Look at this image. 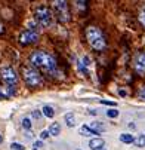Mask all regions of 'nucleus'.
Segmentation results:
<instances>
[{
    "instance_id": "obj_1",
    "label": "nucleus",
    "mask_w": 145,
    "mask_h": 150,
    "mask_svg": "<svg viewBox=\"0 0 145 150\" xmlns=\"http://www.w3.org/2000/svg\"><path fill=\"white\" fill-rule=\"evenodd\" d=\"M30 62L36 67H43L49 73H56V61L52 55L43 52V51H34L30 55Z\"/></svg>"
},
{
    "instance_id": "obj_2",
    "label": "nucleus",
    "mask_w": 145,
    "mask_h": 150,
    "mask_svg": "<svg viewBox=\"0 0 145 150\" xmlns=\"http://www.w3.org/2000/svg\"><path fill=\"white\" fill-rule=\"evenodd\" d=\"M86 39H88V43L95 49V51H102L105 48V37H104L102 31L98 27H88L86 28Z\"/></svg>"
},
{
    "instance_id": "obj_3",
    "label": "nucleus",
    "mask_w": 145,
    "mask_h": 150,
    "mask_svg": "<svg viewBox=\"0 0 145 150\" xmlns=\"http://www.w3.org/2000/svg\"><path fill=\"white\" fill-rule=\"evenodd\" d=\"M34 19H36V23L40 27L49 28L52 25V23H53V13L46 6H39L36 9V12H34Z\"/></svg>"
},
{
    "instance_id": "obj_4",
    "label": "nucleus",
    "mask_w": 145,
    "mask_h": 150,
    "mask_svg": "<svg viewBox=\"0 0 145 150\" xmlns=\"http://www.w3.org/2000/svg\"><path fill=\"white\" fill-rule=\"evenodd\" d=\"M52 9H53L56 18L59 21H62V23H67V21L70 19L67 0H52Z\"/></svg>"
},
{
    "instance_id": "obj_5",
    "label": "nucleus",
    "mask_w": 145,
    "mask_h": 150,
    "mask_svg": "<svg viewBox=\"0 0 145 150\" xmlns=\"http://www.w3.org/2000/svg\"><path fill=\"white\" fill-rule=\"evenodd\" d=\"M22 77H24L25 83L30 85V86H37V85H40V82H41L40 73L33 67H24L22 69Z\"/></svg>"
},
{
    "instance_id": "obj_6",
    "label": "nucleus",
    "mask_w": 145,
    "mask_h": 150,
    "mask_svg": "<svg viewBox=\"0 0 145 150\" xmlns=\"http://www.w3.org/2000/svg\"><path fill=\"white\" fill-rule=\"evenodd\" d=\"M37 40H39V33H37L36 30H33V28L22 31V33H21V36H19V42H21L22 45L36 43Z\"/></svg>"
},
{
    "instance_id": "obj_7",
    "label": "nucleus",
    "mask_w": 145,
    "mask_h": 150,
    "mask_svg": "<svg viewBox=\"0 0 145 150\" xmlns=\"http://www.w3.org/2000/svg\"><path fill=\"white\" fill-rule=\"evenodd\" d=\"M0 77H2L8 85H15L18 82V76L12 67H3L0 70Z\"/></svg>"
},
{
    "instance_id": "obj_8",
    "label": "nucleus",
    "mask_w": 145,
    "mask_h": 150,
    "mask_svg": "<svg viewBox=\"0 0 145 150\" xmlns=\"http://www.w3.org/2000/svg\"><path fill=\"white\" fill-rule=\"evenodd\" d=\"M133 67L139 74H145V52L136 54V57L133 59Z\"/></svg>"
},
{
    "instance_id": "obj_9",
    "label": "nucleus",
    "mask_w": 145,
    "mask_h": 150,
    "mask_svg": "<svg viewBox=\"0 0 145 150\" xmlns=\"http://www.w3.org/2000/svg\"><path fill=\"white\" fill-rule=\"evenodd\" d=\"M104 146H105V141H104V138H99V137L92 138V140L89 141V147H90V150H98V149H102Z\"/></svg>"
},
{
    "instance_id": "obj_10",
    "label": "nucleus",
    "mask_w": 145,
    "mask_h": 150,
    "mask_svg": "<svg viewBox=\"0 0 145 150\" xmlns=\"http://www.w3.org/2000/svg\"><path fill=\"white\" fill-rule=\"evenodd\" d=\"M90 66V59L89 57H83L80 61H78V69L81 73H88V67Z\"/></svg>"
},
{
    "instance_id": "obj_11",
    "label": "nucleus",
    "mask_w": 145,
    "mask_h": 150,
    "mask_svg": "<svg viewBox=\"0 0 145 150\" xmlns=\"http://www.w3.org/2000/svg\"><path fill=\"white\" fill-rule=\"evenodd\" d=\"M80 134H81V135H85V137H92V135H98L99 132L93 131L90 126H85V125H83V126L80 128Z\"/></svg>"
},
{
    "instance_id": "obj_12",
    "label": "nucleus",
    "mask_w": 145,
    "mask_h": 150,
    "mask_svg": "<svg viewBox=\"0 0 145 150\" xmlns=\"http://www.w3.org/2000/svg\"><path fill=\"white\" fill-rule=\"evenodd\" d=\"M49 132H50V135H53V137L59 135V134H61V125H59L58 122L50 123V126H49Z\"/></svg>"
},
{
    "instance_id": "obj_13",
    "label": "nucleus",
    "mask_w": 145,
    "mask_h": 150,
    "mask_svg": "<svg viewBox=\"0 0 145 150\" xmlns=\"http://www.w3.org/2000/svg\"><path fill=\"white\" fill-rule=\"evenodd\" d=\"M89 126L92 128L93 131H96V132H104V131L107 129L105 125H104L102 122H92V123H89Z\"/></svg>"
},
{
    "instance_id": "obj_14",
    "label": "nucleus",
    "mask_w": 145,
    "mask_h": 150,
    "mask_svg": "<svg viewBox=\"0 0 145 150\" xmlns=\"http://www.w3.org/2000/svg\"><path fill=\"white\" fill-rule=\"evenodd\" d=\"M120 141L121 143H126V144H130V143H135V138L130 134H121L120 135Z\"/></svg>"
},
{
    "instance_id": "obj_15",
    "label": "nucleus",
    "mask_w": 145,
    "mask_h": 150,
    "mask_svg": "<svg viewBox=\"0 0 145 150\" xmlns=\"http://www.w3.org/2000/svg\"><path fill=\"white\" fill-rule=\"evenodd\" d=\"M65 123H67L70 128H73V126L76 125V117H74L73 113H67V115H65Z\"/></svg>"
},
{
    "instance_id": "obj_16",
    "label": "nucleus",
    "mask_w": 145,
    "mask_h": 150,
    "mask_svg": "<svg viewBox=\"0 0 145 150\" xmlns=\"http://www.w3.org/2000/svg\"><path fill=\"white\" fill-rule=\"evenodd\" d=\"M41 112H43V115H45L46 117H53V116H55V112H53V109H52L50 105H45Z\"/></svg>"
},
{
    "instance_id": "obj_17",
    "label": "nucleus",
    "mask_w": 145,
    "mask_h": 150,
    "mask_svg": "<svg viewBox=\"0 0 145 150\" xmlns=\"http://www.w3.org/2000/svg\"><path fill=\"white\" fill-rule=\"evenodd\" d=\"M135 144H136L138 147H145V134L138 135V137L135 138Z\"/></svg>"
},
{
    "instance_id": "obj_18",
    "label": "nucleus",
    "mask_w": 145,
    "mask_h": 150,
    "mask_svg": "<svg viewBox=\"0 0 145 150\" xmlns=\"http://www.w3.org/2000/svg\"><path fill=\"white\" fill-rule=\"evenodd\" d=\"M138 18H139V23L145 27V5L141 8V11H139V16H138Z\"/></svg>"
},
{
    "instance_id": "obj_19",
    "label": "nucleus",
    "mask_w": 145,
    "mask_h": 150,
    "mask_svg": "<svg viewBox=\"0 0 145 150\" xmlns=\"http://www.w3.org/2000/svg\"><path fill=\"white\" fill-rule=\"evenodd\" d=\"M120 113H118V110L117 109H110V110H107V116L108 117H117Z\"/></svg>"
},
{
    "instance_id": "obj_20",
    "label": "nucleus",
    "mask_w": 145,
    "mask_h": 150,
    "mask_svg": "<svg viewBox=\"0 0 145 150\" xmlns=\"http://www.w3.org/2000/svg\"><path fill=\"white\" fill-rule=\"evenodd\" d=\"M22 128H24V129H30V128H31V122H30L28 117L22 119Z\"/></svg>"
},
{
    "instance_id": "obj_21",
    "label": "nucleus",
    "mask_w": 145,
    "mask_h": 150,
    "mask_svg": "<svg viewBox=\"0 0 145 150\" xmlns=\"http://www.w3.org/2000/svg\"><path fill=\"white\" fill-rule=\"evenodd\" d=\"M31 116L34 117V119H41V116H43V112H40V110H34L33 113H31Z\"/></svg>"
},
{
    "instance_id": "obj_22",
    "label": "nucleus",
    "mask_w": 145,
    "mask_h": 150,
    "mask_svg": "<svg viewBox=\"0 0 145 150\" xmlns=\"http://www.w3.org/2000/svg\"><path fill=\"white\" fill-rule=\"evenodd\" d=\"M12 150H24V146L19 144V143H12Z\"/></svg>"
},
{
    "instance_id": "obj_23",
    "label": "nucleus",
    "mask_w": 145,
    "mask_h": 150,
    "mask_svg": "<svg viewBox=\"0 0 145 150\" xmlns=\"http://www.w3.org/2000/svg\"><path fill=\"white\" fill-rule=\"evenodd\" d=\"M41 147H43V143L41 141H34L33 143V149L34 150H41Z\"/></svg>"
},
{
    "instance_id": "obj_24",
    "label": "nucleus",
    "mask_w": 145,
    "mask_h": 150,
    "mask_svg": "<svg viewBox=\"0 0 145 150\" xmlns=\"http://www.w3.org/2000/svg\"><path fill=\"white\" fill-rule=\"evenodd\" d=\"M138 97H139L142 101H145V86H142V88L139 89V92H138Z\"/></svg>"
},
{
    "instance_id": "obj_25",
    "label": "nucleus",
    "mask_w": 145,
    "mask_h": 150,
    "mask_svg": "<svg viewBox=\"0 0 145 150\" xmlns=\"http://www.w3.org/2000/svg\"><path fill=\"white\" fill-rule=\"evenodd\" d=\"M49 135H50V132H49V131H41V134H40V138H41V140H46Z\"/></svg>"
},
{
    "instance_id": "obj_26",
    "label": "nucleus",
    "mask_w": 145,
    "mask_h": 150,
    "mask_svg": "<svg viewBox=\"0 0 145 150\" xmlns=\"http://www.w3.org/2000/svg\"><path fill=\"white\" fill-rule=\"evenodd\" d=\"M101 104H107V105H116V103H113V101H105V100H101Z\"/></svg>"
},
{
    "instance_id": "obj_27",
    "label": "nucleus",
    "mask_w": 145,
    "mask_h": 150,
    "mask_svg": "<svg viewBox=\"0 0 145 150\" xmlns=\"http://www.w3.org/2000/svg\"><path fill=\"white\" fill-rule=\"evenodd\" d=\"M118 94H120L121 97H126V95H127V92H126V91H123V89H120V91H118Z\"/></svg>"
},
{
    "instance_id": "obj_28",
    "label": "nucleus",
    "mask_w": 145,
    "mask_h": 150,
    "mask_svg": "<svg viewBox=\"0 0 145 150\" xmlns=\"http://www.w3.org/2000/svg\"><path fill=\"white\" fill-rule=\"evenodd\" d=\"M2 31H3V25H2V24H0V33H2Z\"/></svg>"
},
{
    "instance_id": "obj_29",
    "label": "nucleus",
    "mask_w": 145,
    "mask_h": 150,
    "mask_svg": "<svg viewBox=\"0 0 145 150\" xmlns=\"http://www.w3.org/2000/svg\"><path fill=\"white\" fill-rule=\"evenodd\" d=\"M3 97V92H2V89H0V98H2Z\"/></svg>"
},
{
    "instance_id": "obj_30",
    "label": "nucleus",
    "mask_w": 145,
    "mask_h": 150,
    "mask_svg": "<svg viewBox=\"0 0 145 150\" xmlns=\"http://www.w3.org/2000/svg\"><path fill=\"white\" fill-rule=\"evenodd\" d=\"M98 150H105V149H104V147H102V149H98Z\"/></svg>"
},
{
    "instance_id": "obj_31",
    "label": "nucleus",
    "mask_w": 145,
    "mask_h": 150,
    "mask_svg": "<svg viewBox=\"0 0 145 150\" xmlns=\"http://www.w3.org/2000/svg\"><path fill=\"white\" fill-rule=\"evenodd\" d=\"M0 143H2V135H0Z\"/></svg>"
}]
</instances>
